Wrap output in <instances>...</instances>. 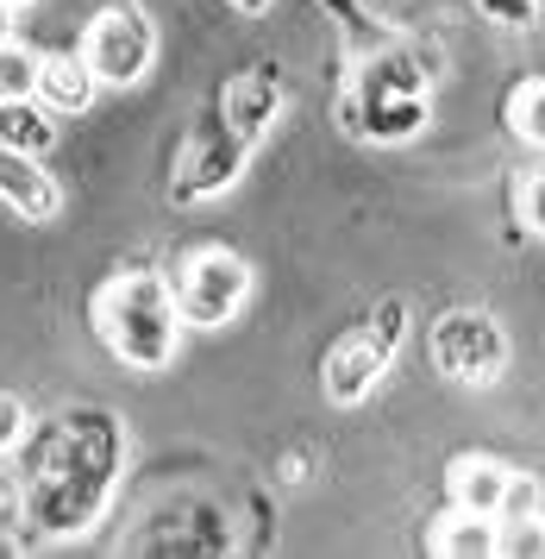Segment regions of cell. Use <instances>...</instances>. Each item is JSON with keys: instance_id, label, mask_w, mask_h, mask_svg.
<instances>
[{"instance_id": "8fae6325", "label": "cell", "mask_w": 545, "mask_h": 559, "mask_svg": "<svg viewBox=\"0 0 545 559\" xmlns=\"http://www.w3.org/2000/svg\"><path fill=\"white\" fill-rule=\"evenodd\" d=\"M38 76V51H25L13 38H0V102H25Z\"/></svg>"}, {"instance_id": "9a60e30c", "label": "cell", "mask_w": 545, "mask_h": 559, "mask_svg": "<svg viewBox=\"0 0 545 559\" xmlns=\"http://www.w3.org/2000/svg\"><path fill=\"white\" fill-rule=\"evenodd\" d=\"M0 38H13V7L0 0Z\"/></svg>"}, {"instance_id": "30bf717a", "label": "cell", "mask_w": 545, "mask_h": 559, "mask_svg": "<svg viewBox=\"0 0 545 559\" xmlns=\"http://www.w3.org/2000/svg\"><path fill=\"white\" fill-rule=\"evenodd\" d=\"M50 139H57V127H50V114L32 95L25 102H0V145L7 152L38 157V152H50Z\"/></svg>"}, {"instance_id": "52a82bcc", "label": "cell", "mask_w": 545, "mask_h": 559, "mask_svg": "<svg viewBox=\"0 0 545 559\" xmlns=\"http://www.w3.org/2000/svg\"><path fill=\"white\" fill-rule=\"evenodd\" d=\"M446 490L451 509H471V515H501L514 497V472L501 459H451L446 465Z\"/></svg>"}, {"instance_id": "5b68a950", "label": "cell", "mask_w": 545, "mask_h": 559, "mask_svg": "<svg viewBox=\"0 0 545 559\" xmlns=\"http://www.w3.org/2000/svg\"><path fill=\"white\" fill-rule=\"evenodd\" d=\"M383 371H389V333L358 328V333H346V340L332 346V358H326V396L346 408V403H358Z\"/></svg>"}, {"instance_id": "ba28073f", "label": "cell", "mask_w": 545, "mask_h": 559, "mask_svg": "<svg viewBox=\"0 0 545 559\" xmlns=\"http://www.w3.org/2000/svg\"><path fill=\"white\" fill-rule=\"evenodd\" d=\"M32 102L45 107V114H88V107H95V76H88V63H82V57H70V51L38 57Z\"/></svg>"}, {"instance_id": "3957f363", "label": "cell", "mask_w": 545, "mask_h": 559, "mask_svg": "<svg viewBox=\"0 0 545 559\" xmlns=\"http://www.w3.org/2000/svg\"><path fill=\"white\" fill-rule=\"evenodd\" d=\"M170 296H175L182 328H226L251 296V271H245V258H232L214 246V252H195L182 264V277H175Z\"/></svg>"}, {"instance_id": "7c38bea8", "label": "cell", "mask_w": 545, "mask_h": 559, "mask_svg": "<svg viewBox=\"0 0 545 559\" xmlns=\"http://www.w3.org/2000/svg\"><path fill=\"white\" fill-rule=\"evenodd\" d=\"M508 132L526 139V145H540V139H545V127H540V76L521 82V88L508 95Z\"/></svg>"}, {"instance_id": "6da1fadb", "label": "cell", "mask_w": 545, "mask_h": 559, "mask_svg": "<svg viewBox=\"0 0 545 559\" xmlns=\"http://www.w3.org/2000/svg\"><path fill=\"white\" fill-rule=\"evenodd\" d=\"M95 333L107 340V353L120 358V365H132V371H164V365H175L182 314H175L170 283L150 277V271L107 277L95 289Z\"/></svg>"}, {"instance_id": "5bb4252c", "label": "cell", "mask_w": 545, "mask_h": 559, "mask_svg": "<svg viewBox=\"0 0 545 559\" xmlns=\"http://www.w3.org/2000/svg\"><path fill=\"white\" fill-rule=\"evenodd\" d=\"M514 214H526V233H540V170H526V182L514 177Z\"/></svg>"}, {"instance_id": "2e32d148", "label": "cell", "mask_w": 545, "mask_h": 559, "mask_svg": "<svg viewBox=\"0 0 545 559\" xmlns=\"http://www.w3.org/2000/svg\"><path fill=\"white\" fill-rule=\"evenodd\" d=\"M239 13H270V0H232Z\"/></svg>"}, {"instance_id": "9c48e42d", "label": "cell", "mask_w": 545, "mask_h": 559, "mask_svg": "<svg viewBox=\"0 0 545 559\" xmlns=\"http://www.w3.org/2000/svg\"><path fill=\"white\" fill-rule=\"evenodd\" d=\"M426 547L439 559H489L501 554V534H496V515H471V509H451L433 522Z\"/></svg>"}, {"instance_id": "e0dca14e", "label": "cell", "mask_w": 545, "mask_h": 559, "mask_svg": "<svg viewBox=\"0 0 545 559\" xmlns=\"http://www.w3.org/2000/svg\"><path fill=\"white\" fill-rule=\"evenodd\" d=\"M7 7H13V13H20V7H32V0H7Z\"/></svg>"}, {"instance_id": "8992f818", "label": "cell", "mask_w": 545, "mask_h": 559, "mask_svg": "<svg viewBox=\"0 0 545 559\" xmlns=\"http://www.w3.org/2000/svg\"><path fill=\"white\" fill-rule=\"evenodd\" d=\"M0 202L13 207V214H25V221H57L63 189H57V177H50L38 157L0 145Z\"/></svg>"}, {"instance_id": "277c9868", "label": "cell", "mask_w": 545, "mask_h": 559, "mask_svg": "<svg viewBox=\"0 0 545 559\" xmlns=\"http://www.w3.org/2000/svg\"><path fill=\"white\" fill-rule=\"evenodd\" d=\"M433 365H439L451 383L483 390V383H496L501 365H508V333H501L489 314L458 308V314H446V321L433 328Z\"/></svg>"}, {"instance_id": "4fadbf2b", "label": "cell", "mask_w": 545, "mask_h": 559, "mask_svg": "<svg viewBox=\"0 0 545 559\" xmlns=\"http://www.w3.org/2000/svg\"><path fill=\"white\" fill-rule=\"evenodd\" d=\"M25 440V408H20V396H0V459L13 453Z\"/></svg>"}, {"instance_id": "7a4b0ae2", "label": "cell", "mask_w": 545, "mask_h": 559, "mask_svg": "<svg viewBox=\"0 0 545 559\" xmlns=\"http://www.w3.org/2000/svg\"><path fill=\"white\" fill-rule=\"evenodd\" d=\"M82 63H88V76L107 82V88H132V82L150 76V63H157V32H150L145 13H132V7H107L88 20L82 32Z\"/></svg>"}]
</instances>
